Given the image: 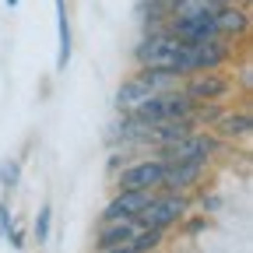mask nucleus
Returning <instances> with one entry per match:
<instances>
[{
  "mask_svg": "<svg viewBox=\"0 0 253 253\" xmlns=\"http://www.w3.org/2000/svg\"><path fill=\"white\" fill-rule=\"evenodd\" d=\"M166 176V162L162 158H137V162H123V169L116 172V190H158Z\"/></svg>",
  "mask_w": 253,
  "mask_h": 253,
  "instance_id": "nucleus-7",
  "label": "nucleus"
},
{
  "mask_svg": "<svg viewBox=\"0 0 253 253\" xmlns=\"http://www.w3.org/2000/svg\"><path fill=\"white\" fill-rule=\"evenodd\" d=\"M236 4H250V0H236Z\"/></svg>",
  "mask_w": 253,
  "mask_h": 253,
  "instance_id": "nucleus-22",
  "label": "nucleus"
},
{
  "mask_svg": "<svg viewBox=\"0 0 253 253\" xmlns=\"http://www.w3.org/2000/svg\"><path fill=\"white\" fill-rule=\"evenodd\" d=\"M11 221H14V218H11V204H7V201H0V239L7 236V229H11Z\"/></svg>",
  "mask_w": 253,
  "mask_h": 253,
  "instance_id": "nucleus-18",
  "label": "nucleus"
},
{
  "mask_svg": "<svg viewBox=\"0 0 253 253\" xmlns=\"http://www.w3.org/2000/svg\"><path fill=\"white\" fill-rule=\"evenodd\" d=\"M204 225H208V218H190L186 225H183V232H186V236H197V232H201Z\"/></svg>",
  "mask_w": 253,
  "mask_h": 253,
  "instance_id": "nucleus-19",
  "label": "nucleus"
},
{
  "mask_svg": "<svg viewBox=\"0 0 253 253\" xmlns=\"http://www.w3.org/2000/svg\"><path fill=\"white\" fill-rule=\"evenodd\" d=\"M14 250H25V229L18 225V221H11V229H7V236H4Z\"/></svg>",
  "mask_w": 253,
  "mask_h": 253,
  "instance_id": "nucleus-17",
  "label": "nucleus"
},
{
  "mask_svg": "<svg viewBox=\"0 0 253 253\" xmlns=\"http://www.w3.org/2000/svg\"><path fill=\"white\" fill-rule=\"evenodd\" d=\"M18 179H21V162H18V158L0 162V186H4V190H14Z\"/></svg>",
  "mask_w": 253,
  "mask_h": 253,
  "instance_id": "nucleus-16",
  "label": "nucleus"
},
{
  "mask_svg": "<svg viewBox=\"0 0 253 253\" xmlns=\"http://www.w3.org/2000/svg\"><path fill=\"white\" fill-rule=\"evenodd\" d=\"M214 36L239 42L250 36V7L246 4H229V7H218L214 11Z\"/></svg>",
  "mask_w": 253,
  "mask_h": 253,
  "instance_id": "nucleus-9",
  "label": "nucleus"
},
{
  "mask_svg": "<svg viewBox=\"0 0 253 253\" xmlns=\"http://www.w3.org/2000/svg\"><path fill=\"white\" fill-rule=\"evenodd\" d=\"M4 4H7V7H18V0H4Z\"/></svg>",
  "mask_w": 253,
  "mask_h": 253,
  "instance_id": "nucleus-21",
  "label": "nucleus"
},
{
  "mask_svg": "<svg viewBox=\"0 0 253 253\" xmlns=\"http://www.w3.org/2000/svg\"><path fill=\"white\" fill-rule=\"evenodd\" d=\"M49 229H53V208H49V204H42V208H39V214H36V221H32V239L42 246V243L49 239Z\"/></svg>",
  "mask_w": 253,
  "mask_h": 253,
  "instance_id": "nucleus-15",
  "label": "nucleus"
},
{
  "mask_svg": "<svg viewBox=\"0 0 253 253\" xmlns=\"http://www.w3.org/2000/svg\"><path fill=\"white\" fill-rule=\"evenodd\" d=\"M204 172H208L204 162H176V166H166V176H162V186H158V190H176V194H186L190 186L201 183Z\"/></svg>",
  "mask_w": 253,
  "mask_h": 253,
  "instance_id": "nucleus-11",
  "label": "nucleus"
},
{
  "mask_svg": "<svg viewBox=\"0 0 253 253\" xmlns=\"http://www.w3.org/2000/svg\"><path fill=\"white\" fill-rule=\"evenodd\" d=\"M141 229H148V225H141L137 214L134 218H102L95 246H99V250H113V246H123V243H134Z\"/></svg>",
  "mask_w": 253,
  "mask_h": 253,
  "instance_id": "nucleus-8",
  "label": "nucleus"
},
{
  "mask_svg": "<svg viewBox=\"0 0 253 253\" xmlns=\"http://www.w3.org/2000/svg\"><path fill=\"white\" fill-rule=\"evenodd\" d=\"M179 46H183V39L172 36V32L162 25V28H151L137 42L134 60H137V67H148V71H172L176 56H179Z\"/></svg>",
  "mask_w": 253,
  "mask_h": 253,
  "instance_id": "nucleus-2",
  "label": "nucleus"
},
{
  "mask_svg": "<svg viewBox=\"0 0 253 253\" xmlns=\"http://www.w3.org/2000/svg\"><path fill=\"white\" fill-rule=\"evenodd\" d=\"M179 88L194 106H204V102H225L236 91V81L221 71H197V74H186Z\"/></svg>",
  "mask_w": 253,
  "mask_h": 253,
  "instance_id": "nucleus-6",
  "label": "nucleus"
},
{
  "mask_svg": "<svg viewBox=\"0 0 253 253\" xmlns=\"http://www.w3.org/2000/svg\"><path fill=\"white\" fill-rule=\"evenodd\" d=\"M56 4V36H60V49H56V71H67L71 53H74V39H71V21H67V4L53 0Z\"/></svg>",
  "mask_w": 253,
  "mask_h": 253,
  "instance_id": "nucleus-13",
  "label": "nucleus"
},
{
  "mask_svg": "<svg viewBox=\"0 0 253 253\" xmlns=\"http://www.w3.org/2000/svg\"><path fill=\"white\" fill-rule=\"evenodd\" d=\"M186 208H190V197L186 194H176V190H155L151 201L141 208V225L148 229H162L169 232L172 225H179V221L186 218Z\"/></svg>",
  "mask_w": 253,
  "mask_h": 253,
  "instance_id": "nucleus-3",
  "label": "nucleus"
},
{
  "mask_svg": "<svg viewBox=\"0 0 253 253\" xmlns=\"http://www.w3.org/2000/svg\"><path fill=\"white\" fill-rule=\"evenodd\" d=\"M253 130V116L250 109H225L214 123H211V134L225 144V141H246Z\"/></svg>",
  "mask_w": 253,
  "mask_h": 253,
  "instance_id": "nucleus-10",
  "label": "nucleus"
},
{
  "mask_svg": "<svg viewBox=\"0 0 253 253\" xmlns=\"http://www.w3.org/2000/svg\"><path fill=\"white\" fill-rule=\"evenodd\" d=\"M214 4H218V7H229V4H236V0H214Z\"/></svg>",
  "mask_w": 253,
  "mask_h": 253,
  "instance_id": "nucleus-20",
  "label": "nucleus"
},
{
  "mask_svg": "<svg viewBox=\"0 0 253 253\" xmlns=\"http://www.w3.org/2000/svg\"><path fill=\"white\" fill-rule=\"evenodd\" d=\"M214 11H218L214 0H172L166 14H169V21H186V18H204Z\"/></svg>",
  "mask_w": 253,
  "mask_h": 253,
  "instance_id": "nucleus-14",
  "label": "nucleus"
},
{
  "mask_svg": "<svg viewBox=\"0 0 253 253\" xmlns=\"http://www.w3.org/2000/svg\"><path fill=\"white\" fill-rule=\"evenodd\" d=\"M144 253H158V250H144Z\"/></svg>",
  "mask_w": 253,
  "mask_h": 253,
  "instance_id": "nucleus-23",
  "label": "nucleus"
},
{
  "mask_svg": "<svg viewBox=\"0 0 253 253\" xmlns=\"http://www.w3.org/2000/svg\"><path fill=\"white\" fill-rule=\"evenodd\" d=\"M218 148H221V141H218L211 130H201V126H197V130H190L186 137H179L176 144L158 148L155 155L162 158L166 166H176V162H204V166H208Z\"/></svg>",
  "mask_w": 253,
  "mask_h": 253,
  "instance_id": "nucleus-4",
  "label": "nucleus"
},
{
  "mask_svg": "<svg viewBox=\"0 0 253 253\" xmlns=\"http://www.w3.org/2000/svg\"><path fill=\"white\" fill-rule=\"evenodd\" d=\"M179 84H183V78L172 74V71H148V67H137L130 78L116 88V109H120V113H134L144 99H151V95H158V91H176Z\"/></svg>",
  "mask_w": 253,
  "mask_h": 253,
  "instance_id": "nucleus-1",
  "label": "nucleus"
},
{
  "mask_svg": "<svg viewBox=\"0 0 253 253\" xmlns=\"http://www.w3.org/2000/svg\"><path fill=\"white\" fill-rule=\"evenodd\" d=\"M151 194H155V190H116L113 201L102 211V218H134L151 201Z\"/></svg>",
  "mask_w": 253,
  "mask_h": 253,
  "instance_id": "nucleus-12",
  "label": "nucleus"
},
{
  "mask_svg": "<svg viewBox=\"0 0 253 253\" xmlns=\"http://www.w3.org/2000/svg\"><path fill=\"white\" fill-rule=\"evenodd\" d=\"M123 116H137L144 123H166V120H186L194 116V102L183 95V88L176 91H158L151 99H144L134 113H123Z\"/></svg>",
  "mask_w": 253,
  "mask_h": 253,
  "instance_id": "nucleus-5",
  "label": "nucleus"
}]
</instances>
